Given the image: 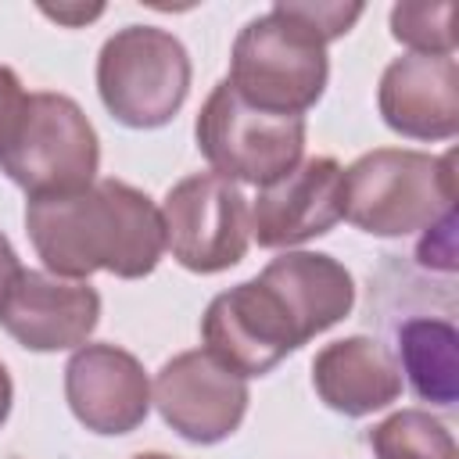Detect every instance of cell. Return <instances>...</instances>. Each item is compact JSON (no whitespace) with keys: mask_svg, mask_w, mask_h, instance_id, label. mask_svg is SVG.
<instances>
[{"mask_svg":"<svg viewBox=\"0 0 459 459\" xmlns=\"http://www.w3.org/2000/svg\"><path fill=\"white\" fill-rule=\"evenodd\" d=\"M136 459H169V455H158V452H151V455H136Z\"/></svg>","mask_w":459,"mask_h":459,"instance_id":"cell-25","label":"cell"},{"mask_svg":"<svg viewBox=\"0 0 459 459\" xmlns=\"http://www.w3.org/2000/svg\"><path fill=\"white\" fill-rule=\"evenodd\" d=\"M25 97L29 93L22 90L18 75L11 68H0V147L11 136V129H14V122H18L22 108H25Z\"/></svg>","mask_w":459,"mask_h":459,"instance_id":"cell-21","label":"cell"},{"mask_svg":"<svg viewBox=\"0 0 459 459\" xmlns=\"http://www.w3.org/2000/svg\"><path fill=\"white\" fill-rule=\"evenodd\" d=\"M326 75V43L290 18L283 4L247 22L233 43L230 86L258 111L305 118V111L323 97Z\"/></svg>","mask_w":459,"mask_h":459,"instance_id":"cell-3","label":"cell"},{"mask_svg":"<svg viewBox=\"0 0 459 459\" xmlns=\"http://www.w3.org/2000/svg\"><path fill=\"white\" fill-rule=\"evenodd\" d=\"M398 373L409 377L412 391L437 405L455 409V369H459V337L452 316H405L394 326Z\"/></svg>","mask_w":459,"mask_h":459,"instance_id":"cell-16","label":"cell"},{"mask_svg":"<svg viewBox=\"0 0 459 459\" xmlns=\"http://www.w3.org/2000/svg\"><path fill=\"white\" fill-rule=\"evenodd\" d=\"M7 412H11V377H7V369L0 362V423L7 420Z\"/></svg>","mask_w":459,"mask_h":459,"instance_id":"cell-24","label":"cell"},{"mask_svg":"<svg viewBox=\"0 0 459 459\" xmlns=\"http://www.w3.org/2000/svg\"><path fill=\"white\" fill-rule=\"evenodd\" d=\"M416 262L427 273H441V276L455 273V212L427 226V237L416 247Z\"/></svg>","mask_w":459,"mask_h":459,"instance_id":"cell-20","label":"cell"},{"mask_svg":"<svg viewBox=\"0 0 459 459\" xmlns=\"http://www.w3.org/2000/svg\"><path fill=\"white\" fill-rule=\"evenodd\" d=\"M283 11L290 18H298L319 43H330L337 36H344L359 18H362V4H290L280 0Z\"/></svg>","mask_w":459,"mask_h":459,"instance_id":"cell-19","label":"cell"},{"mask_svg":"<svg viewBox=\"0 0 459 459\" xmlns=\"http://www.w3.org/2000/svg\"><path fill=\"white\" fill-rule=\"evenodd\" d=\"M97 161V133L82 108L65 93H29L11 136L0 147V169L29 197L90 186Z\"/></svg>","mask_w":459,"mask_h":459,"instance_id":"cell-4","label":"cell"},{"mask_svg":"<svg viewBox=\"0 0 459 459\" xmlns=\"http://www.w3.org/2000/svg\"><path fill=\"white\" fill-rule=\"evenodd\" d=\"M97 90L104 108L129 129H158L190 93L186 47L154 25L118 29L97 57Z\"/></svg>","mask_w":459,"mask_h":459,"instance_id":"cell-5","label":"cell"},{"mask_svg":"<svg viewBox=\"0 0 459 459\" xmlns=\"http://www.w3.org/2000/svg\"><path fill=\"white\" fill-rule=\"evenodd\" d=\"M384 122L416 140H448L459 129V68L455 57L405 54L380 79Z\"/></svg>","mask_w":459,"mask_h":459,"instance_id":"cell-13","label":"cell"},{"mask_svg":"<svg viewBox=\"0 0 459 459\" xmlns=\"http://www.w3.org/2000/svg\"><path fill=\"white\" fill-rule=\"evenodd\" d=\"M165 247L194 273H219L244 258L251 219L237 183L219 172H197L179 179L161 208Z\"/></svg>","mask_w":459,"mask_h":459,"instance_id":"cell-7","label":"cell"},{"mask_svg":"<svg viewBox=\"0 0 459 459\" xmlns=\"http://www.w3.org/2000/svg\"><path fill=\"white\" fill-rule=\"evenodd\" d=\"M201 337L208 344L204 351H212L240 377H262L305 344V333L287 305L258 276L237 283L233 290H222L208 305L201 319Z\"/></svg>","mask_w":459,"mask_h":459,"instance_id":"cell-8","label":"cell"},{"mask_svg":"<svg viewBox=\"0 0 459 459\" xmlns=\"http://www.w3.org/2000/svg\"><path fill=\"white\" fill-rule=\"evenodd\" d=\"M197 147L222 179L240 183H273L301 161L305 151V118L301 115H269L251 108L230 79H222L201 115H197Z\"/></svg>","mask_w":459,"mask_h":459,"instance_id":"cell-6","label":"cell"},{"mask_svg":"<svg viewBox=\"0 0 459 459\" xmlns=\"http://www.w3.org/2000/svg\"><path fill=\"white\" fill-rule=\"evenodd\" d=\"M377 459H459L452 434L420 409H402L369 430Z\"/></svg>","mask_w":459,"mask_h":459,"instance_id":"cell-17","label":"cell"},{"mask_svg":"<svg viewBox=\"0 0 459 459\" xmlns=\"http://www.w3.org/2000/svg\"><path fill=\"white\" fill-rule=\"evenodd\" d=\"M47 18H57V22H65V25H82V22H90V18H97L104 7H39Z\"/></svg>","mask_w":459,"mask_h":459,"instance_id":"cell-23","label":"cell"},{"mask_svg":"<svg viewBox=\"0 0 459 459\" xmlns=\"http://www.w3.org/2000/svg\"><path fill=\"white\" fill-rule=\"evenodd\" d=\"M312 384L319 398L344 416L377 412L402 394L398 362L366 337L326 344L312 362Z\"/></svg>","mask_w":459,"mask_h":459,"instance_id":"cell-14","label":"cell"},{"mask_svg":"<svg viewBox=\"0 0 459 459\" xmlns=\"http://www.w3.org/2000/svg\"><path fill=\"white\" fill-rule=\"evenodd\" d=\"M341 176L333 158H305L265 183L251 204V233L262 247H290L323 237L341 219Z\"/></svg>","mask_w":459,"mask_h":459,"instance_id":"cell-11","label":"cell"},{"mask_svg":"<svg viewBox=\"0 0 459 459\" xmlns=\"http://www.w3.org/2000/svg\"><path fill=\"white\" fill-rule=\"evenodd\" d=\"M25 226L36 255L61 280H82L97 269L136 280L165 251L161 212L122 179H93L72 194L29 197Z\"/></svg>","mask_w":459,"mask_h":459,"instance_id":"cell-1","label":"cell"},{"mask_svg":"<svg viewBox=\"0 0 459 459\" xmlns=\"http://www.w3.org/2000/svg\"><path fill=\"white\" fill-rule=\"evenodd\" d=\"M154 405L186 441L215 445L240 427L247 380L212 351H183L154 377Z\"/></svg>","mask_w":459,"mask_h":459,"instance_id":"cell-9","label":"cell"},{"mask_svg":"<svg viewBox=\"0 0 459 459\" xmlns=\"http://www.w3.org/2000/svg\"><path fill=\"white\" fill-rule=\"evenodd\" d=\"M18 273H22V262H18V255H14V247L7 244V237L0 233V301L7 298V290H11V283L18 280Z\"/></svg>","mask_w":459,"mask_h":459,"instance_id":"cell-22","label":"cell"},{"mask_svg":"<svg viewBox=\"0 0 459 459\" xmlns=\"http://www.w3.org/2000/svg\"><path fill=\"white\" fill-rule=\"evenodd\" d=\"M455 14L459 7L452 0L441 4H398L391 11V32L416 54L452 57L455 50Z\"/></svg>","mask_w":459,"mask_h":459,"instance_id":"cell-18","label":"cell"},{"mask_svg":"<svg viewBox=\"0 0 459 459\" xmlns=\"http://www.w3.org/2000/svg\"><path fill=\"white\" fill-rule=\"evenodd\" d=\"M100 316V294L82 280H61L22 269L0 301V326L29 351H61L82 344Z\"/></svg>","mask_w":459,"mask_h":459,"instance_id":"cell-10","label":"cell"},{"mask_svg":"<svg viewBox=\"0 0 459 459\" xmlns=\"http://www.w3.org/2000/svg\"><path fill=\"white\" fill-rule=\"evenodd\" d=\"M258 280L287 305L305 341L344 319L355 301L351 273L330 255H308V251L280 255L262 269Z\"/></svg>","mask_w":459,"mask_h":459,"instance_id":"cell-15","label":"cell"},{"mask_svg":"<svg viewBox=\"0 0 459 459\" xmlns=\"http://www.w3.org/2000/svg\"><path fill=\"white\" fill-rule=\"evenodd\" d=\"M65 398L93 434H129L151 409L143 366L115 344H86L65 366Z\"/></svg>","mask_w":459,"mask_h":459,"instance_id":"cell-12","label":"cell"},{"mask_svg":"<svg viewBox=\"0 0 459 459\" xmlns=\"http://www.w3.org/2000/svg\"><path fill=\"white\" fill-rule=\"evenodd\" d=\"M455 151L430 158L380 147L341 176V219L373 237H402L455 212Z\"/></svg>","mask_w":459,"mask_h":459,"instance_id":"cell-2","label":"cell"}]
</instances>
